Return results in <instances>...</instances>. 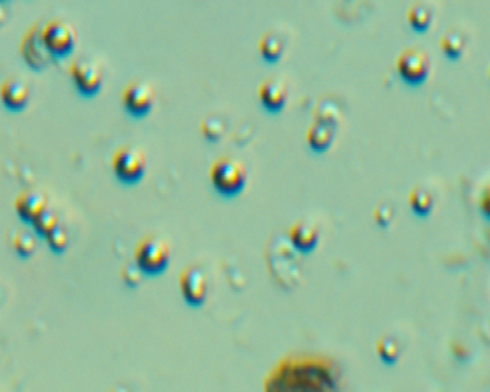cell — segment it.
Segmentation results:
<instances>
[{"label": "cell", "instance_id": "cell-30", "mask_svg": "<svg viewBox=\"0 0 490 392\" xmlns=\"http://www.w3.org/2000/svg\"><path fill=\"white\" fill-rule=\"evenodd\" d=\"M489 75H490V69H489Z\"/></svg>", "mask_w": 490, "mask_h": 392}, {"label": "cell", "instance_id": "cell-22", "mask_svg": "<svg viewBox=\"0 0 490 392\" xmlns=\"http://www.w3.org/2000/svg\"><path fill=\"white\" fill-rule=\"evenodd\" d=\"M409 203L416 215L426 216L433 208V196L427 189L416 188L410 192Z\"/></svg>", "mask_w": 490, "mask_h": 392}, {"label": "cell", "instance_id": "cell-15", "mask_svg": "<svg viewBox=\"0 0 490 392\" xmlns=\"http://www.w3.org/2000/svg\"><path fill=\"white\" fill-rule=\"evenodd\" d=\"M47 199L40 192H25L21 194L15 202V209L21 220L30 223L47 208Z\"/></svg>", "mask_w": 490, "mask_h": 392}, {"label": "cell", "instance_id": "cell-25", "mask_svg": "<svg viewBox=\"0 0 490 392\" xmlns=\"http://www.w3.org/2000/svg\"><path fill=\"white\" fill-rule=\"evenodd\" d=\"M45 239H46V242H47V245L53 254H64L68 248V244H69L68 232L61 225V223H58L57 227L50 230L47 232V235L45 237Z\"/></svg>", "mask_w": 490, "mask_h": 392}, {"label": "cell", "instance_id": "cell-18", "mask_svg": "<svg viewBox=\"0 0 490 392\" xmlns=\"http://www.w3.org/2000/svg\"><path fill=\"white\" fill-rule=\"evenodd\" d=\"M466 44H467L466 35L460 29H456V28L448 30L441 40V46H442L443 53L446 56H449L450 59L460 58L462 53L466 49Z\"/></svg>", "mask_w": 490, "mask_h": 392}, {"label": "cell", "instance_id": "cell-1", "mask_svg": "<svg viewBox=\"0 0 490 392\" xmlns=\"http://www.w3.org/2000/svg\"><path fill=\"white\" fill-rule=\"evenodd\" d=\"M339 372L336 364L324 357H288L265 378L267 391H324L333 389Z\"/></svg>", "mask_w": 490, "mask_h": 392}, {"label": "cell", "instance_id": "cell-11", "mask_svg": "<svg viewBox=\"0 0 490 392\" xmlns=\"http://www.w3.org/2000/svg\"><path fill=\"white\" fill-rule=\"evenodd\" d=\"M258 99L269 114H280L288 99V88L280 78H267L258 88Z\"/></svg>", "mask_w": 490, "mask_h": 392}, {"label": "cell", "instance_id": "cell-14", "mask_svg": "<svg viewBox=\"0 0 490 392\" xmlns=\"http://www.w3.org/2000/svg\"><path fill=\"white\" fill-rule=\"evenodd\" d=\"M288 239L296 251L301 254H311L320 242V230L311 222L300 220L291 227Z\"/></svg>", "mask_w": 490, "mask_h": 392}, {"label": "cell", "instance_id": "cell-23", "mask_svg": "<svg viewBox=\"0 0 490 392\" xmlns=\"http://www.w3.org/2000/svg\"><path fill=\"white\" fill-rule=\"evenodd\" d=\"M59 223V216L50 206L40 212V215L32 222V227L36 235L45 238L50 230H53Z\"/></svg>", "mask_w": 490, "mask_h": 392}, {"label": "cell", "instance_id": "cell-2", "mask_svg": "<svg viewBox=\"0 0 490 392\" xmlns=\"http://www.w3.org/2000/svg\"><path fill=\"white\" fill-rule=\"evenodd\" d=\"M248 179L247 167L238 159L230 156L218 158L209 167V181L215 192L227 199L237 198Z\"/></svg>", "mask_w": 490, "mask_h": 392}, {"label": "cell", "instance_id": "cell-19", "mask_svg": "<svg viewBox=\"0 0 490 392\" xmlns=\"http://www.w3.org/2000/svg\"><path fill=\"white\" fill-rule=\"evenodd\" d=\"M227 131V121L216 114L208 115L201 122V133L208 142H218Z\"/></svg>", "mask_w": 490, "mask_h": 392}, {"label": "cell", "instance_id": "cell-5", "mask_svg": "<svg viewBox=\"0 0 490 392\" xmlns=\"http://www.w3.org/2000/svg\"><path fill=\"white\" fill-rule=\"evenodd\" d=\"M112 172L124 185L139 184L146 172V155L142 149L122 146L112 156Z\"/></svg>", "mask_w": 490, "mask_h": 392}, {"label": "cell", "instance_id": "cell-3", "mask_svg": "<svg viewBox=\"0 0 490 392\" xmlns=\"http://www.w3.org/2000/svg\"><path fill=\"white\" fill-rule=\"evenodd\" d=\"M134 259L145 276H158L171 263V247L159 237H146L135 248Z\"/></svg>", "mask_w": 490, "mask_h": 392}, {"label": "cell", "instance_id": "cell-28", "mask_svg": "<svg viewBox=\"0 0 490 392\" xmlns=\"http://www.w3.org/2000/svg\"><path fill=\"white\" fill-rule=\"evenodd\" d=\"M8 20V11L4 5V2H0V28H2Z\"/></svg>", "mask_w": 490, "mask_h": 392}, {"label": "cell", "instance_id": "cell-9", "mask_svg": "<svg viewBox=\"0 0 490 392\" xmlns=\"http://www.w3.org/2000/svg\"><path fill=\"white\" fill-rule=\"evenodd\" d=\"M431 62L428 54L419 47L403 50L397 59V72L409 85L423 83L430 73Z\"/></svg>", "mask_w": 490, "mask_h": 392}, {"label": "cell", "instance_id": "cell-17", "mask_svg": "<svg viewBox=\"0 0 490 392\" xmlns=\"http://www.w3.org/2000/svg\"><path fill=\"white\" fill-rule=\"evenodd\" d=\"M434 18L433 8L427 2H414L407 11V22L417 32H424L428 29Z\"/></svg>", "mask_w": 490, "mask_h": 392}, {"label": "cell", "instance_id": "cell-8", "mask_svg": "<svg viewBox=\"0 0 490 392\" xmlns=\"http://www.w3.org/2000/svg\"><path fill=\"white\" fill-rule=\"evenodd\" d=\"M155 97L152 85L144 81H134L122 92V105L129 117L141 119L149 115L155 105Z\"/></svg>", "mask_w": 490, "mask_h": 392}, {"label": "cell", "instance_id": "cell-21", "mask_svg": "<svg viewBox=\"0 0 490 392\" xmlns=\"http://www.w3.org/2000/svg\"><path fill=\"white\" fill-rule=\"evenodd\" d=\"M375 350L380 360L389 365L397 362L400 357V344L395 337H392V335H385V337H381L377 341Z\"/></svg>", "mask_w": 490, "mask_h": 392}, {"label": "cell", "instance_id": "cell-20", "mask_svg": "<svg viewBox=\"0 0 490 392\" xmlns=\"http://www.w3.org/2000/svg\"><path fill=\"white\" fill-rule=\"evenodd\" d=\"M314 114H315V121L330 124V125L336 126L340 121L342 110H340V106L336 100L324 99V100L318 102Z\"/></svg>", "mask_w": 490, "mask_h": 392}, {"label": "cell", "instance_id": "cell-13", "mask_svg": "<svg viewBox=\"0 0 490 392\" xmlns=\"http://www.w3.org/2000/svg\"><path fill=\"white\" fill-rule=\"evenodd\" d=\"M288 46V36L279 28L268 29L258 42L261 58L268 64H277L281 61Z\"/></svg>", "mask_w": 490, "mask_h": 392}, {"label": "cell", "instance_id": "cell-29", "mask_svg": "<svg viewBox=\"0 0 490 392\" xmlns=\"http://www.w3.org/2000/svg\"><path fill=\"white\" fill-rule=\"evenodd\" d=\"M0 2H5V0H0Z\"/></svg>", "mask_w": 490, "mask_h": 392}, {"label": "cell", "instance_id": "cell-7", "mask_svg": "<svg viewBox=\"0 0 490 392\" xmlns=\"http://www.w3.org/2000/svg\"><path fill=\"white\" fill-rule=\"evenodd\" d=\"M72 82L83 97L96 96L103 85V72L98 62L89 58H79L71 65Z\"/></svg>", "mask_w": 490, "mask_h": 392}, {"label": "cell", "instance_id": "cell-24", "mask_svg": "<svg viewBox=\"0 0 490 392\" xmlns=\"http://www.w3.org/2000/svg\"><path fill=\"white\" fill-rule=\"evenodd\" d=\"M13 248L21 258H30L36 251V235L29 231H18L13 237Z\"/></svg>", "mask_w": 490, "mask_h": 392}, {"label": "cell", "instance_id": "cell-26", "mask_svg": "<svg viewBox=\"0 0 490 392\" xmlns=\"http://www.w3.org/2000/svg\"><path fill=\"white\" fill-rule=\"evenodd\" d=\"M142 272L141 269L136 266V263L134 262L132 265L128 263L122 268V279H124V283L129 287V288H135L139 285L141 283V278H142Z\"/></svg>", "mask_w": 490, "mask_h": 392}, {"label": "cell", "instance_id": "cell-4", "mask_svg": "<svg viewBox=\"0 0 490 392\" xmlns=\"http://www.w3.org/2000/svg\"><path fill=\"white\" fill-rule=\"evenodd\" d=\"M40 36L50 58L57 61L66 59L72 54L78 43L75 28L62 19H53L42 25Z\"/></svg>", "mask_w": 490, "mask_h": 392}, {"label": "cell", "instance_id": "cell-12", "mask_svg": "<svg viewBox=\"0 0 490 392\" xmlns=\"http://www.w3.org/2000/svg\"><path fill=\"white\" fill-rule=\"evenodd\" d=\"M0 100L8 110L22 112L30 100V88L21 78H8L0 85Z\"/></svg>", "mask_w": 490, "mask_h": 392}, {"label": "cell", "instance_id": "cell-27", "mask_svg": "<svg viewBox=\"0 0 490 392\" xmlns=\"http://www.w3.org/2000/svg\"><path fill=\"white\" fill-rule=\"evenodd\" d=\"M393 208L390 205H378L375 209H374V220L378 227L381 228H386L390 225V222L393 219Z\"/></svg>", "mask_w": 490, "mask_h": 392}, {"label": "cell", "instance_id": "cell-16", "mask_svg": "<svg viewBox=\"0 0 490 392\" xmlns=\"http://www.w3.org/2000/svg\"><path fill=\"white\" fill-rule=\"evenodd\" d=\"M334 133L336 126L314 121V124L307 131V143L313 152L324 153L333 145Z\"/></svg>", "mask_w": 490, "mask_h": 392}, {"label": "cell", "instance_id": "cell-10", "mask_svg": "<svg viewBox=\"0 0 490 392\" xmlns=\"http://www.w3.org/2000/svg\"><path fill=\"white\" fill-rule=\"evenodd\" d=\"M40 28L42 25H37V23L30 26L21 40L22 58L25 64L32 71H36V72L45 71L49 66V64L53 61L42 42Z\"/></svg>", "mask_w": 490, "mask_h": 392}, {"label": "cell", "instance_id": "cell-6", "mask_svg": "<svg viewBox=\"0 0 490 392\" xmlns=\"http://www.w3.org/2000/svg\"><path fill=\"white\" fill-rule=\"evenodd\" d=\"M180 291L187 305L199 308L205 304L209 291V283L205 271L199 265L191 263L181 271Z\"/></svg>", "mask_w": 490, "mask_h": 392}]
</instances>
